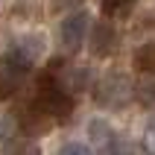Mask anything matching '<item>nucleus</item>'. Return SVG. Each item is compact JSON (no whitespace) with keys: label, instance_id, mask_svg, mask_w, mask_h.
Segmentation results:
<instances>
[{"label":"nucleus","instance_id":"12","mask_svg":"<svg viewBox=\"0 0 155 155\" xmlns=\"http://www.w3.org/2000/svg\"><path fill=\"white\" fill-rule=\"evenodd\" d=\"M6 155H38V149H35L32 143L18 140V143H9V147H6Z\"/></svg>","mask_w":155,"mask_h":155},{"label":"nucleus","instance_id":"6","mask_svg":"<svg viewBox=\"0 0 155 155\" xmlns=\"http://www.w3.org/2000/svg\"><path fill=\"white\" fill-rule=\"evenodd\" d=\"M50 126H53V120H50V117H47V114H44L35 103H29V108L21 114V129H24L26 135H44Z\"/></svg>","mask_w":155,"mask_h":155},{"label":"nucleus","instance_id":"5","mask_svg":"<svg viewBox=\"0 0 155 155\" xmlns=\"http://www.w3.org/2000/svg\"><path fill=\"white\" fill-rule=\"evenodd\" d=\"M114 47H117L114 26L105 24V21L94 24V29H91V53H94V56H108V53H114Z\"/></svg>","mask_w":155,"mask_h":155},{"label":"nucleus","instance_id":"2","mask_svg":"<svg viewBox=\"0 0 155 155\" xmlns=\"http://www.w3.org/2000/svg\"><path fill=\"white\" fill-rule=\"evenodd\" d=\"M29 68H32V59L18 44L0 56V100H9V97L18 94V88L24 85Z\"/></svg>","mask_w":155,"mask_h":155},{"label":"nucleus","instance_id":"11","mask_svg":"<svg viewBox=\"0 0 155 155\" xmlns=\"http://www.w3.org/2000/svg\"><path fill=\"white\" fill-rule=\"evenodd\" d=\"M132 3H135V0H103V15H120Z\"/></svg>","mask_w":155,"mask_h":155},{"label":"nucleus","instance_id":"8","mask_svg":"<svg viewBox=\"0 0 155 155\" xmlns=\"http://www.w3.org/2000/svg\"><path fill=\"white\" fill-rule=\"evenodd\" d=\"M135 97H138V103L143 105V108L155 111V73L152 70L140 76V82L135 85Z\"/></svg>","mask_w":155,"mask_h":155},{"label":"nucleus","instance_id":"7","mask_svg":"<svg viewBox=\"0 0 155 155\" xmlns=\"http://www.w3.org/2000/svg\"><path fill=\"white\" fill-rule=\"evenodd\" d=\"M88 135H91L94 147L100 149L103 155L108 152V147H111V143H114V138H117V135H114V129H111V126H108L105 120H91V126H88Z\"/></svg>","mask_w":155,"mask_h":155},{"label":"nucleus","instance_id":"4","mask_svg":"<svg viewBox=\"0 0 155 155\" xmlns=\"http://www.w3.org/2000/svg\"><path fill=\"white\" fill-rule=\"evenodd\" d=\"M88 26H91L88 12H73V15H68L61 21V26H59L61 47L68 53H76L79 47H82V41H85V35H88Z\"/></svg>","mask_w":155,"mask_h":155},{"label":"nucleus","instance_id":"9","mask_svg":"<svg viewBox=\"0 0 155 155\" xmlns=\"http://www.w3.org/2000/svg\"><path fill=\"white\" fill-rule=\"evenodd\" d=\"M135 68L143 70V73L155 70V44H147V47H140V50L135 53Z\"/></svg>","mask_w":155,"mask_h":155},{"label":"nucleus","instance_id":"16","mask_svg":"<svg viewBox=\"0 0 155 155\" xmlns=\"http://www.w3.org/2000/svg\"><path fill=\"white\" fill-rule=\"evenodd\" d=\"M6 132H9V123L3 120V117H0V138H3V135H6Z\"/></svg>","mask_w":155,"mask_h":155},{"label":"nucleus","instance_id":"10","mask_svg":"<svg viewBox=\"0 0 155 155\" xmlns=\"http://www.w3.org/2000/svg\"><path fill=\"white\" fill-rule=\"evenodd\" d=\"M105 155H140V149L135 147L132 140H126V138H120V135H117V138H114V143L108 147V152H105Z\"/></svg>","mask_w":155,"mask_h":155},{"label":"nucleus","instance_id":"13","mask_svg":"<svg viewBox=\"0 0 155 155\" xmlns=\"http://www.w3.org/2000/svg\"><path fill=\"white\" fill-rule=\"evenodd\" d=\"M56 155H94V152H91L85 143H64V147H59Z\"/></svg>","mask_w":155,"mask_h":155},{"label":"nucleus","instance_id":"15","mask_svg":"<svg viewBox=\"0 0 155 155\" xmlns=\"http://www.w3.org/2000/svg\"><path fill=\"white\" fill-rule=\"evenodd\" d=\"M68 3H79V0H53V9H61V6H68Z\"/></svg>","mask_w":155,"mask_h":155},{"label":"nucleus","instance_id":"14","mask_svg":"<svg viewBox=\"0 0 155 155\" xmlns=\"http://www.w3.org/2000/svg\"><path fill=\"white\" fill-rule=\"evenodd\" d=\"M143 149L149 155H155V120L147 126V135H143Z\"/></svg>","mask_w":155,"mask_h":155},{"label":"nucleus","instance_id":"3","mask_svg":"<svg viewBox=\"0 0 155 155\" xmlns=\"http://www.w3.org/2000/svg\"><path fill=\"white\" fill-rule=\"evenodd\" d=\"M132 97H135L132 79L126 76V73H117V70L105 73L94 85V103L103 105V108H123Z\"/></svg>","mask_w":155,"mask_h":155},{"label":"nucleus","instance_id":"1","mask_svg":"<svg viewBox=\"0 0 155 155\" xmlns=\"http://www.w3.org/2000/svg\"><path fill=\"white\" fill-rule=\"evenodd\" d=\"M32 103L38 105V108H41L50 120H56V123H64L70 114H73V94H70L68 88L59 82V76H56V73L44 76L41 82H38Z\"/></svg>","mask_w":155,"mask_h":155}]
</instances>
